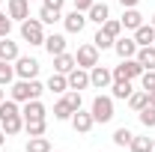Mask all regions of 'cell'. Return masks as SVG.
I'll return each mask as SVG.
<instances>
[{
    "instance_id": "cell-1",
    "label": "cell",
    "mask_w": 155,
    "mask_h": 152,
    "mask_svg": "<svg viewBox=\"0 0 155 152\" xmlns=\"http://www.w3.org/2000/svg\"><path fill=\"white\" fill-rule=\"evenodd\" d=\"M45 93V84H39L36 78L33 81H15L12 84V90H9V98H15L18 104H24V101H30V98H39V95Z\"/></svg>"
},
{
    "instance_id": "cell-2",
    "label": "cell",
    "mask_w": 155,
    "mask_h": 152,
    "mask_svg": "<svg viewBox=\"0 0 155 152\" xmlns=\"http://www.w3.org/2000/svg\"><path fill=\"white\" fill-rule=\"evenodd\" d=\"M90 114L96 122H110L114 119V95H96L90 104Z\"/></svg>"
},
{
    "instance_id": "cell-3",
    "label": "cell",
    "mask_w": 155,
    "mask_h": 152,
    "mask_svg": "<svg viewBox=\"0 0 155 152\" xmlns=\"http://www.w3.org/2000/svg\"><path fill=\"white\" fill-rule=\"evenodd\" d=\"M21 39L30 45H45V24L39 18H27L21 21Z\"/></svg>"
},
{
    "instance_id": "cell-4",
    "label": "cell",
    "mask_w": 155,
    "mask_h": 152,
    "mask_svg": "<svg viewBox=\"0 0 155 152\" xmlns=\"http://www.w3.org/2000/svg\"><path fill=\"white\" fill-rule=\"evenodd\" d=\"M140 75H143V66H140L134 57L122 60V63L114 69V81H134V78H140Z\"/></svg>"
},
{
    "instance_id": "cell-5",
    "label": "cell",
    "mask_w": 155,
    "mask_h": 152,
    "mask_svg": "<svg viewBox=\"0 0 155 152\" xmlns=\"http://www.w3.org/2000/svg\"><path fill=\"white\" fill-rule=\"evenodd\" d=\"M75 63L81 66V69H87V72H90L93 66H98V48L93 45V42H90V45H81V48H78V54H75Z\"/></svg>"
},
{
    "instance_id": "cell-6",
    "label": "cell",
    "mask_w": 155,
    "mask_h": 152,
    "mask_svg": "<svg viewBox=\"0 0 155 152\" xmlns=\"http://www.w3.org/2000/svg\"><path fill=\"white\" fill-rule=\"evenodd\" d=\"M36 75H39V60H33V57H18L15 60V78L33 81Z\"/></svg>"
},
{
    "instance_id": "cell-7",
    "label": "cell",
    "mask_w": 155,
    "mask_h": 152,
    "mask_svg": "<svg viewBox=\"0 0 155 152\" xmlns=\"http://www.w3.org/2000/svg\"><path fill=\"white\" fill-rule=\"evenodd\" d=\"M110 84H114V72H110V69H104V66H93V69H90V87H96V90H110Z\"/></svg>"
},
{
    "instance_id": "cell-8",
    "label": "cell",
    "mask_w": 155,
    "mask_h": 152,
    "mask_svg": "<svg viewBox=\"0 0 155 152\" xmlns=\"http://www.w3.org/2000/svg\"><path fill=\"white\" fill-rule=\"evenodd\" d=\"M69 122H72V128H75L78 134H90V131H93V125H96L93 114H90V111H84V107H78Z\"/></svg>"
},
{
    "instance_id": "cell-9",
    "label": "cell",
    "mask_w": 155,
    "mask_h": 152,
    "mask_svg": "<svg viewBox=\"0 0 155 152\" xmlns=\"http://www.w3.org/2000/svg\"><path fill=\"white\" fill-rule=\"evenodd\" d=\"M137 48H140V45L134 42V36H119L114 42V51H116V57H119V60H131L137 54Z\"/></svg>"
},
{
    "instance_id": "cell-10",
    "label": "cell",
    "mask_w": 155,
    "mask_h": 152,
    "mask_svg": "<svg viewBox=\"0 0 155 152\" xmlns=\"http://www.w3.org/2000/svg\"><path fill=\"white\" fill-rule=\"evenodd\" d=\"M107 18H110V6H107L104 0H96V3L87 9V21H93V24H98V27H101Z\"/></svg>"
},
{
    "instance_id": "cell-11",
    "label": "cell",
    "mask_w": 155,
    "mask_h": 152,
    "mask_svg": "<svg viewBox=\"0 0 155 152\" xmlns=\"http://www.w3.org/2000/svg\"><path fill=\"white\" fill-rule=\"evenodd\" d=\"M45 104L39 101V98H30V101H24V107H21V116H24V122H33V119H45Z\"/></svg>"
},
{
    "instance_id": "cell-12",
    "label": "cell",
    "mask_w": 155,
    "mask_h": 152,
    "mask_svg": "<svg viewBox=\"0 0 155 152\" xmlns=\"http://www.w3.org/2000/svg\"><path fill=\"white\" fill-rule=\"evenodd\" d=\"M63 27H66V33H81V30L87 27V15L78 12V9H72V12L63 15Z\"/></svg>"
},
{
    "instance_id": "cell-13",
    "label": "cell",
    "mask_w": 155,
    "mask_h": 152,
    "mask_svg": "<svg viewBox=\"0 0 155 152\" xmlns=\"http://www.w3.org/2000/svg\"><path fill=\"white\" fill-rule=\"evenodd\" d=\"M66 81H69V90H78V93H81V90H87V87H90V72H87V69H81V66H75V69L66 75Z\"/></svg>"
},
{
    "instance_id": "cell-14",
    "label": "cell",
    "mask_w": 155,
    "mask_h": 152,
    "mask_svg": "<svg viewBox=\"0 0 155 152\" xmlns=\"http://www.w3.org/2000/svg\"><path fill=\"white\" fill-rule=\"evenodd\" d=\"M6 12L12 21H27L30 18V0H9L6 3Z\"/></svg>"
},
{
    "instance_id": "cell-15",
    "label": "cell",
    "mask_w": 155,
    "mask_h": 152,
    "mask_svg": "<svg viewBox=\"0 0 155 152\" xmlns=\"http://www.w3.org/2000/svg\"><path fill=\"white\" fill-rule=\"evenodd\" d=\"M0 128L6 131V137H15L18 131H24V116H21V114H9V116H0Z\"/></svg>"
},
{
    "instance_id": "cell-16",
    "label": "cell",
    "mask_w": 155,
    "mask_h": 152,
    "mask_svg": "<svg viewBox=\"0 0 155 152\" xmlns=\"http://www.w3.org/2000/svg\"><path fill=\"white\" fill-rule=\"evenodd\" d=\"M21 54H18V42H12L9 36L0 39V60H6V63H15Z\"/></svg>"
},
{
    "instance_id": "cell-17",
    "label": "cell",
    "mask_w": 155,
    "mask_h": 152,
    "mask_svg": "<svg viewBox=\"0 0 155 152\" xmlns=\"http://www.w3.org/2000/svg\"><path fill=\"white\" fill-rule=\"evenodd\" d=\"M45 51L51 54V57H57L66 51V36L63 33H51V36H45Z\"/></svg>"
},
{
    "instance_id": "cell-18",
    "label": "cell",
    "mask_w": 155,
    "mask_h": 152,
    "mask_svg": "<svg viewBox=\"0 0 155 152\" xmlns=\"http://www.w3.org/2000/svg\"><path fill=\"white\" fill-rule=\"evenodd\" d=\"M75 66H78V63H75V54H69V51H63V54L54 57V72H60V75H69Z\"/></svg>"
},
{
    "instance_id": "cell-19",
    "label": "cell",
    "mask_w": 155,
    "mask_h": 152,
    "mask_svg": "<svg viewBox=\"0 0 155 152\" xmlns=\"http://www.w3.org/2000/svg\"><path fill=\"white\" fill-rule=\"evenodd\" d=\"M122 30H131V33H134L137 27H140V24H143V15H140V12H137V6H131V9H125V12H122Z\"/></svg>"
},
{
    "instance_id": "cell-20",
    "label": "cell",
    "mask_w": 155,
    "mask_h": 152,
    "mask_svg": "<svg viewBox=\"0 0 155 152\" xmlns=\"http://www.w3.org/2000/svg\"><path fill=\"white\" fill-rule=\"evenodd\" d=\"M134 42L140 48H146V45H155V27L152 24H140L134 30Z\"/></svg>"
},
{
    "instance_id": "cell-21",
    "label": "cell",
    "mask_w": 155,
    "mask_h": 152,
    "mask_svg": "<svg viewBox=\"0 0 155 152\" xmlns=\"http://www.w3.org/2000/svg\"><path fill=\"white\" fill-rule=\"evenodd\" d=\"M134 60L143 66V72L146 69H155V45H146V48H137V54Z\"/></svg>"
},
{
    "instance_id": "cell-22",
    "label": "cell",
    "mask_w": 155,
    "mask_h": 152,
    "mask_svg": "<svg viewBox=\"0 0 155 152\" xmlns=\"http://www.w3.org/2000/svg\"><path fill=\"white\" fill-rule=\"evenodd\" d=\"M134 93V87H131V81H114L110 84V95L114 98H122V101H128V95Z\"/></svg>"
},
{
    "instance_id": "cell-23",
    "label": "cell",
    "mask_w": 155,
    "mask_h": 152,
    "mask_svg": "<svg viewBox=\"0 0 155 152\" xmlns=\"http://www.w3.org/2000/svg\"><path fill=\"white\" fill-rule=\"evenodd\" d=\"M45 90H51V93H66V90H69V81H66V75H60V72H54V75L48 78Z\"/></svg>"
},
{
    "instance_id": "cell-24",
    "label": "cell",
    "mask_w": 155,
    "mask_h": 152,
    "mask_svg": "<svg viewBox=\"0 0 155 152\" xmlns=\"http://www.w3.org/2000/svg\"><path fill=\"white\" fill-rule=\"evenodd\" d=\"M72 114H75V107L66 101V95L60 98L57 104H54V119H60V122H66V119H72Z\"/></svg>"
},
{
    "instance_id": "cell-25",
    "label": "cell",
    "mask_w": 155,
    "mask_h": 152,
    "mask_svg": "<svg viewBox=\"0 0 155 152\" xmlns=\"http://www.w3.org/2000/svg\"><path fill=\"white\" fill-rule=\"evenodd\" d=\"M146 104H149V93H146V90H137V93L128 95V107H131L134 114H137V111H143Z\"/></svg>"
},
{
    "instance_id": "cell-26",
    "label": "cell",
    "mask_w": 155,
    "mask_h": 152,
    "mask_svg": "<svg viewBox=\"0 0 155 152\" xmlns=\"http://www.w3.org/2000/svg\"><path fill=\"white\" fill-rule=\"evenodd\" d=\"M131 137H134V131H131V128H125V125H122V128H116V131H114V146L125 149V146L131 143Z\"/></svg>"
},
{
    "instance_id": "cell-27",
    "label": "cell",
    "mask_w": 155,
    "mask_h": 152,
    "mask_svg": "<svg viewBox=\"0 0 155 152\" xmlns=\"http://www.w3.org/2000/svg\"><path fill=\"white\" fill-rule=\"evenodd\" d=\"M27 152H51V140L42 134V137H30L27 140Z\"/></svg>"
},
{
    "instance_id": "cell-28",
    "label": "cell",
    "mask_w": 155,
    "mask_h": 152,
    "mask_svg": "<svg viewBox=\"0 0 155 152\" xmlns=\"http://www.w3.org/2000/svg\"><path fill=\"white\" fill-rule=\"evenodd\" d=\"M12 81H15V66L6 63V60H0V87H9Z\"/></svg>"
},
{
    "instance_id": "cell-29",
    "label": "cell",
    "mask_w": 155,
    "mask_h": 152,
    "mask_svg": "<svg viewBox=\"0 0 155 152\" xmlns=\"http://www.w3.org/2000/svg\"><path fill=\"white\" fill-rule=\"evenodd\" d=\"M24 131L30 134V137H42V134L48 131V122H45V119H33V122H24Z\"/></svg>"
},
{
    "instance_id": "cell-30",
    "label": "cell",
    "mask_w": 155,
    "mask_h": 152,
    "mask_svg": "<svg viewBox=\"0 0 155 152\" xmlns=\"http://www.w3.org/2000/svg\"><path fill=\"white\" fill-rule=\"evenodd\" d=\"M128 149L131 152H152V137H131V143H128Z\"/></svg>"
},
{
    "instance_id": "cell-31",
    "label": "cell",
    "mask_w": 155,
    "mask_h": 152,
    "mask_svg": "<svg viewBox=\"0 0 155 152\" xmlns=\"http://www.w3.org/2000/svg\"><path fill=\"white\" fill-rule=\"evenodd\" d=\"M39 21H42V24H57V21H63V12L42 6V9H39Z\"/></svg>"
},
{
    "instance_id": "cell-32",
    "label": "cell",
    "mask_w": 155,
    "mask_h": 152,
    "mask_svg": "<svg viewBox=\"0 0 155 152\" xmlns=\"http://www.w3.org/2000/svg\"><path fill=\"white\" fill-rule=\"evenodd\" d=\"M101 30H104V33H107L110 39H119V36H122V21H116V18H107L104 24H101Z\"/></svg>"
},
{
    "instance_id": "cell-33",
    "label": "cell",
    "mask_w": 155,
    "mask_h": 152,
    "mask_svg": "<svg viewBox=\"0 0 155 152\" xmlns=\"http://www.w3.org/2000/svg\"><path fill=\"white\" fill-rule=\"evenodd\" d=\"M137 119H140V125L155 128V107H152V104H146L143 111H137Z\"/></svg>"
},
{
    "instance_id": "cell-34",
    "label": "cell",
    "mask_w": 155,
    "mask_h": 152,
    "mask_svg": "<svg viewBox=\"0 0 155 152\" xmlns=\"http://www.w3.org/2000/svg\"><path fill=\"white\" fill-rule=\"evenodd\" d=\"M114 42H116V39H110L104 30H98L96 36H93V45H96L98 51H107V48H114Z\"/></svg>"
},
{
    "instance_id": "cell-35",
    "label": "cell",
    "mask_w": 155,
    "mask_h": 152,
    "mask_svg": "<svg viewBox=\"0 0 155 152\" xmlns=\"http://www.w3.org/2000/svg\"><path fill=\"white\" fill-rule=\"evenodd\" d=\"M140 87H143L146 93H152V90H155V69H146V72L140 75Z\"/></svg>"
},
{
    "instance_id": "cell-36",
    "label": "cell",
    "mask_w": 155,
    "mask_h": 152,
    "mask_svg": "<svg viewBox=\"0 0 155 152\" xmlns=\"http://www.w3.org/2000/svg\"><path fill=\"white\" fill-rule=\"evenodd\" d=\"M9 33H12V18H9V12H0V39Z\"/></svg>"
},
{
    "instance_id": "cell-37",
    "label": "cell",
    "mask_w": 155,
    "mask_h": 152,
    "mask_svg": "<svg viewBox=\"0 0 155 152\" xmlns=\"http://www.w3.org/2000/svg\"><path fill=\"white\" fill-rule=\"evenodd\" d=\"M66 101H69L75 111L81 107V104H84V98H81V93H78V90H69V93H66Z\"/></svg>"
},
{
    "instance_id": "cell-38",
    "label": "cell",
    "mask_w": 155,
    "mask_h": 152,
    "mask_svg": "<svg viewBox=\"0 0 155 152\" xmlns=\"http://www.w3.org/2000/svg\"><path fill=\"white\" fill-rule=\"evenodd\" d=\"M42 6H48V9H57V12H63L66 0H42Z\"/></svg>"
},
{
    "instance_id": "cell-39",
    "label": "cell",
    "mask_w": 155,
    "mask_h": 152,
    "mask_svg": "<svg viewBox=\"0 0 155 152\" xmlns=\"http://www.w3.org/2000/svg\"><path fill=\"white\" fill-rule=\"evenodd\" d=\"M93 3H96V0H75V9H78V12H87Z\"/></svg>"
},
{
    "instance_id": "cell-40",
    "label": "cell",
    "mask_w": 155,
    "mask_h": 152,
    "mask_svg": "<svg viewBox=\"0 0 155 152\" xmlns=\"http://www.w3.org/2000/svg\"><path fill=\"white\" fill-rule=\"evenodd\" d=\"M119 3H122V9H131V6H137V3H140V0H119Z\"/></svg>"
},
{
    "instance_id": "cell-41",
    "label": "cell",
    "mask_w": 155,
    "mask_h": 152,
    "mask_svg": "<svg viewBox=\"0 0 155 152\" xmlns=\"http://www.w3.org/2000/svg\"><path fill=\"white\" fill-rule=\"evenodd\" d=\"M3 143H6V131L0 128V146H3Z\"/></svg>"
},
{
    "instance_id": "cell-42",
    "label": "cell",
    "mask_w": 155,
    "mask_h": 152,
    "mask_svg": "<svg viewBox=\"0 0 155 152\" xmlns=\"http://www.w3.org/2000/svg\"><path fill=\"white\" fill-rule=\"evenodd\" d=\"M149 104H152V107H155V90H152V93H149Z\"/></svg>"
},
{
    "instance_id": "cell-43",
    "label": "cell",
    "mask_w": 155,
    "mask_h": 152,
    "mask_svg": "<svg viewBox=\"0 0 155 152\" xmlns=\"http://www.w3.org/2000/svg\"><path fill=\"white\" fill-rule=\"evenodd\" d=\"M0 101H3V87H0Z\"/></svg>"
},
{
    "instance_id": "cell-44",
    "label": "cell",
    "mask_w": 155,
    "mask_h": 152,
    "mask_svg": "<svg viewBox=\"0 0 155 152\" xmlns=\"http://www.w3.org/2000/svg\"><path fill=\"white\" fill-rule=\"evenodd\" d=\"M149 24H152V27H155V15H152V21H149Z\"/></svg>"
},
{
    "instance_id": "cell-45",
    "label": "cell",
    "mask_w": 155,
    "mask_h": 152,
    "mask_svg": "<svg viewBox=\"0 0 155 152\" xmlns=\"http://www.w3.org/2000/svg\"><path fill=\"white\" fill-rule=\"evenodd\" d=\"M152 149H155V137H152Z\"/></svg>"
}]
</instances>
